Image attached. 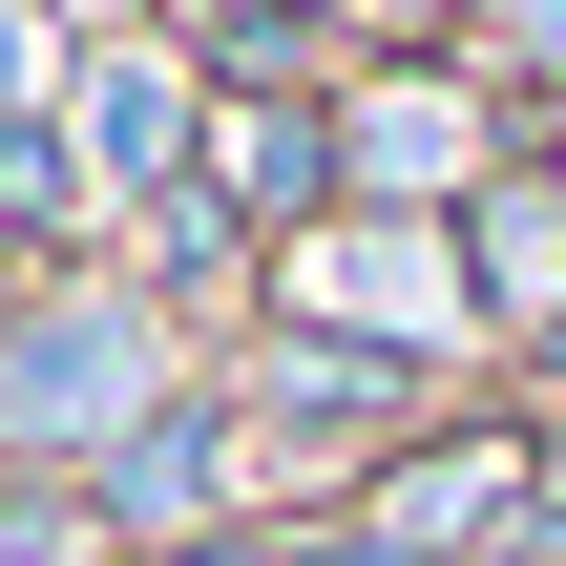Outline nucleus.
Segmentation results:
<instances>
[{"label": "nucleus", "mask_w": 566, "mask_h": 566, "mask_svg": "<svg viewBox=\"0 0 566 566\" xmlns=\"http://www.w3.org/2000/svg\"><path fill=\"white\" fill-rule=\"evenodd\" d=\"M126 420H168V399H147V315H126V294H42V315L0 336V441H21V462H84V441L126 462Z\"/></svg>", "instance_id": "obj_1"}, {"label": "nucleus", "mask_w": 566, "mask_h": 566, "mask_svg": "<svg viewBox=\"0 0 566 566\" xmlns=\"http://www.w3.org/2000/svg\"><path fill=\"white\" fill-rule=\"evenodd\" d=\"M315 294H336V315H357L378 357H420L441 315H483V273H462L441 231H336V273H315Z\"/></svg>", "instance_id": "obj_2"}, {"label": "nucleus", "mask_w": 566, "mask_h": 566, "mask_svg": "<svg viewBox=\"0 0 566 566\" xmlns=\"http://www.w3.org/2000/svg\"><path fill=\"white\" fill-rule=\"evenodd\" d=\"M399 399H420V357H378V336H273V378H252L273 441H378Z\"/></svg>", "instance_id": "obj_3"}, {"label": "nucleus", "mask_w": 566, "mask_h": 566, "mask_svg": "<svg viewBox=\"0 0 566 566\" xmlns=\"http://www.w3.org/2000/svg\"><path fill=\"white\" fill-rule=\"evenodd\" d=\"M210 504H231V420H210V399L126 420V462H105V525H189V546H210Z\"/></svg>", "instance_id": "obj_4"}, {"label": "nucleus", "mask_w": 566, "mask_h": 566, "mask_svg": "<svg viewBox=\"0 0 566 566\" xmlns=\"http://www.w3.org/2000/svg\"><path fill=\"white\" fill-rule=\"evenodd\" d=\"M504 504H525V462H504V441H462V462H399V483H378V525H357V546H483V525H504Z\"/></svg>", "instance_id": "obj_5"}, {"label": "nucleus", "mask_w": 566, "mask_h": 566, "mask_svg": "<svg viewBox=\"0 0 566 566\" xmlns=\"http://www.w3.org/2000/svg\"><path fill=\"white\" fill-rule=\"evenodd\" d=\"M84 168H105V189H168V168H189V63H105V84H84Z\"/></svg>", "instance_id": "obj_6"}, {"label": "nucleus", "mask_w": 566, "mask_h": 566, "mask_svg": "<svg viewBox=\"0 0 566 566\" xmlns=\"http://www.w3.org/2000/svg\"><path fill=\"white\" fill-rule=\"evenodd\" d=\"M210 168H231V210H315V189H336V126H315V105H231Z\"/></svg>", "instance_id": "obj_7"}, {"label": "nucleus", "mask_w": 566, "mask_h": 566, "mask_svg": "<svg viewBox=\"0 0 566 566\" xmlns=\"http://www.w3.org/2000/svg\"><path fill=\"white\" fill-rule=\"evenodd\" d=\"M483 315L566 336V189H483Z\"/></svg>", "instance_id": "obj_8"}, {"label": "nucleus", "mask_w": 566, "mask_h": 566, "mask_svg": "<svg viewBox=\"0 0 566 566\" xmlns=\"http://www.w3.org/2000/svg\"><path fill=\"white\" fill-rule=\"evenodd\" d=\"M357 168H378V189H441V168H462V105H441V84L357 105Z\"/></svg>", "instance_id": "obj_9"}, {"label": "nucleus", "mask_w": 566, "mask_h": 566, "mask_svg": "<svg viewBox=\"0 0 566 566\" xmlns=\"http://www.w3.org/2000/svg\"><path fill=\"white\" fill-rule=\"evenodd\" d=\"M42 210H63V126H21V105H0V231H42Z\"/></svg>", "instance_id": "obj_10"}, {"label": "nucleus", "mask_w": 566, "mask_h": 566, "mask_svg": "<svg viewBox=\"0 0 566 566\" xmlns=\"http://www.w3.org/2000/svg\"><path fill=\"white\" fill-rule=\"evenodd\" d=\"M504 42H525V63H566V0H504Z\"/></svg>", "instance_id": "obj_11"}, {"label": "nucleus", "mask_w": 566, "mask_h": 566, "mask_svg": "<svg viewBox=\"0 0 566 566\" xmlns=\"http://www.w3.org/2000/svg\"><path fill=\"white\" fill-rule=\"evenodd\" d=\"M0 336H21V273H0Z\"/></svg>", "instance_id": "obj_12"}]
</instances>
